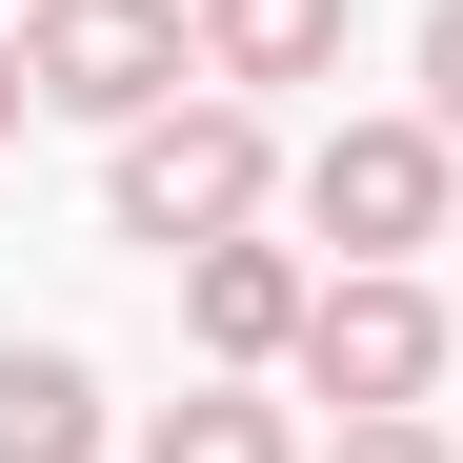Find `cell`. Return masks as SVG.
<instances>
[{
    "instance_id": "obj_1",
    "label": "cell",
    "mask_w": 463,
    "mask_h": 463,
    "mask_svg": "<svg viewBox=\"0 0 463 463\" xmlns=\"http://www.w3.org/2000/svg\"><path fill=\"white\" fill-rule=\"evenodd\" d=\"M302 162H282V101H242V81H182L162 121H121L101 141V222H121V242H242V222L282 202Z\"/></svg>"
},
{
    "instance_id": "obj_2",
    "label": "cell",
    "mask_w": 463,
    "mask_h": 463,
    "mask_svg": "<svg viewBox=\"0 0 463 463\" xmlns=\"http://www.w3.org/2000/svg\"><path fill=\"white\" fill-rule=\"evenodd\" d=\"M282 202H302V242H343V262H423V242H463V141H443L423 101H383V121H323Z\"/></svg>"
},
{
    "instance_id": "obj_3",
    "label": "cell",
    "mask_w": 463,
    "mask_h": 463,
    "mask_svg": "<svg viewBox=\"0 0 463 463\" xmlns=\"http://www.w3.org/2000/svg\"><path fill=\"white\" fill-rule=\"evenodd\" d=\"M302 403H343V423H383V403H443L463 383V323H443V282L423 262H323V302H302Z\"/></svg>"
},
{
    "instance_id": "obj_4",
    "label": "cell",
    "mask_w": 463,
    "mask_h": 463,
    "mask_svg": "<svg viewBox=\"0 0 463 463\" xmlns=\"http://www.w3.org/2000/svg\"><path fill=\"white\" fill-rule=\"evenodd\" d=\"M21 41H41V101L101 121V141L202 81V0H21Z\"/></svg>"
},
{
    "instance_id": "obj_5",
    "label": "cell",
    "mask_w": 463,
    "mask_h": 463,
    "mask_svg": "<svg viewBox=\"0 0 463 463\" xmlns=\"http://www.w3.org/2000/svg\"><path fill=\"white\" fill-rule=\"evenodd\" d=\"M302 302H323V262L262 242V222H242V242H182V343H202L222 383H282V363H302Z\"/></svg>"
},
{
    "instance_id": "obj_6",
    "label": "cell",
    "mask_w": 463,
    "mask_h": 463,
    "mask_svg": "<svg viewBox=\"0 0 463 463\" xmlns=\"http://www.w3.org/2000/svg\"><path fill=\"white\" fill-rule=\"evenodd\" d=\"M343 41H363V0H202V81H242V101L343 81Z\"/></svg>"
},
{
    "instance_id": "obj_7",
    "label": "cell",
    "mask_w": 463,
    "mask_h": 463,
    "mask_svg": "<svg viewBox=\"0 0 463 463\" xmlns=\"http://www.w3.org/2000/svg\"><path fill=\"white\" fill-rule=\"evenodd\" d=\"M141 463H323V443H302L282 423V383H182V403H141Z\"/></svg>"
},
{
    "instance_id": "obj_8",
    "label": "cell",
    "mask_w": 463,
    "mask_h": 463,
    "mask_svg": "<svg viewBox=\"0 0 463 463\" xmlns=\"http://www.w3.org/2000/svg\"><path fill=\"white\" fill-rule=\"evenodd\" d=\"M0 463H101V363L81 343H0Z\"/></svg>"
},
{
    "instance_id": "obj_9",
    "label": "cell",
    "mask_w": 463,
    "mask_h": 463,
    "mask_svg": "<svg viewBox=\"0 0 463 463\" xmlns=\"http://www.w3.org/2000/svg\"><path fill=\"white\" fill-rule=\"evenodd\" d=\"M323 463H463V423H443V403H383V423H343Z\"/></svg>"
},
{
    "instance_id": "obj_10",
    "label": "cell",
    "mask_w": 463,
    "mask_h": 463,
    "mask_svg": "<svg viewBox=\"0 0 463 463\" xmlns=\"http://www.w3.org/2000/svg\"><path fill=\"white\" fill-rule=\"evenodd\" d=\"M423 121L463 141V0H423Z\"/></svg>"
},
{
    "instance_id": "obj_11",
    "label": "cell",
    "mask_w": 463,
    "mask_h": 463,
    "mask_svg": "<svg viewBox=\"0 0 463 463\" xmlns=\"http://www.w3.org/2000/svg\"><path fill=\"white\" fill-rule=\"evenodd\" d=\"M21 121H41V41L0 21V141H21Z\"/></svg>"
}]
</instances>
